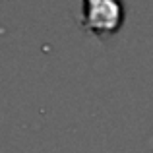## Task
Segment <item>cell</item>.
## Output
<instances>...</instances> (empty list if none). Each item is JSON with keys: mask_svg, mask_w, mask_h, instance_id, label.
I'll list each match as a JSON object with an SVG mask.
<instances>
[{"mask_svg": "<svg viewBox=\"0 0 153 153\" xmlns=\"http://www.w3.org/2000/svg\"><path fill=\"white\" fill-rule=\"evenodd\" d=\"M85 18L95 33H112L122 19V8L116 0H85Z\"/></svg>", "mask_w": 153, "mask_h": 153, "instance_id": "obj_1", "label": "cell"}]
</instances>
